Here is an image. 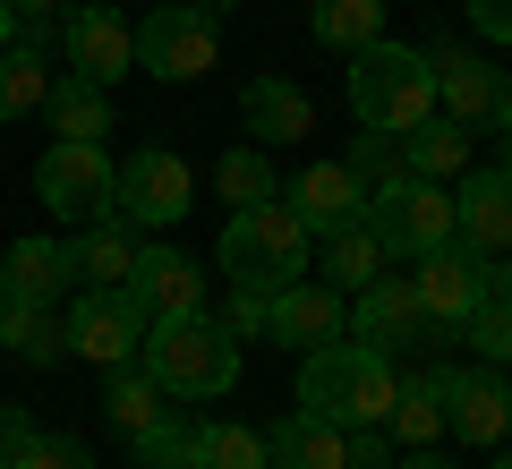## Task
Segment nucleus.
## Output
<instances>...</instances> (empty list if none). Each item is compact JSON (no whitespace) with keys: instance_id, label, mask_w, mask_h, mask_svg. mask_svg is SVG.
<instances>
[{"instance_id":"obj_1","label":"nucleus","mask_w":512,"mask_h":469,"mask_svg":"<svg viewBox=\"0 0 512 469\" xmlns=\"http://www.w3.org/2000/svg\"><path fill=\"white\" fill-rule=\"evenodd\" d=\"M393 393H402V376H393V359H376L367 342H325L299 359V410L325 418V427H384L393 418Z\"/></svg>"},{"instance_id":"obj_2","label":"nucleus","mask_w":512,"mask_h":469,"mask_svg":"<svg viewBox=\"0 0 512 469\" xmlns=\"http://www.w3.org/2000/svg\"><path fill=\"white\" fill-rule=\"evenodd\" d=\"M137 367H146L154 384H163L171 401H222L239 384V333L222 325V316H171V325H146V342H137Z\"/></svg>"},{"instance_id":"obj_3","label":"nucleus","mask_w":512,"mask_h":469,"mask_svg":"<svg viewBox=\"0 0 512 469\" xmlns=\"http://www.w3.org/2000/svg\"><path fill=\"white\" fill-rule=\"evenodd\" d=\"M350 111H359L367 137H410V128L436 111V69H427V52H410V43H359L350 52Z\"/></svg>"},{"instance_id":"obj_4","label":"nucleus","mask_w":512,"mask_h":469,"mask_svg":"<svg viewBox=\"0 0 512 469\" xmlns=\"http://www.w3.org/2000/svg\"><path fill=\"white\" fill-rule=\"evenodd\" d=\"M299 273H308V231H299V214L282 197L239 205V214L222 222V282H231V290L274 299V290H291Z\"/></svg>"},{"instance_id":"obj_5","label":"nucleus","mask_w":512,"mask_h":469,"mask_svg":"<svg viewBox=\"0 0 512 469\" xmlns=\"http://www.w3.org/2000/svg\"><path fill=\"white\" fill-rule=\"evenodd\" d=\"M367 231L384 239V256H427V248H444L453 239V197H444V180H384V188H367Z\"/></svg>"},{"instance_id":"obj_6","label":"nucleus","mask_w":512,"mask_h":469,"mask_svg":"<svg viewBox=\"0 0 512 469\" xmlns=\"http://www.w3.org/2000/svg\"><path fill=\"white\" fill-rule=\"evenodd\" d=\"M188 197H197V171L171 154V145H146V154H128L120 171H111V214L128 222V231H171V222L188 214Z\"/></svg>"},{"instance_id":"obj_7","label":"nucleus","mask_w":512,"mask_h":469,"mask_svg":"<svg viewBox=\"0 0 512 469\" xmlns=\"http://www.w3.org/2000/svg\"><path fill=\"white\" fill-rule=\"evenodd\" d=\"M350 316H342V333L350 342H367L376 359H410V350H436V316L419 307V290L402 282V273H376L367 290H350Z\"/></svg>"},{"instance_id":"obj_8","label":"nucleus","mask_w":512,"mask_h":469,"mask_svg":"<svg viewBox=\"0 0 512 469\" xmlns=\"http://www.w3.org/2000/svg\"><path fill=\"white\" fill-rule=\"evenodd\" d=\"M111 154L103 145H69V137H52L43 145V163H35V197H43V214L52 222H103L111 214Z\"/></svg>"},{"instance_id":"obj_9","label":"nucleus","mask_w":512,"mask_h":469,"mask_svg":"<svg viewBox=\"0 0 512 469\" xmlns=\"http://www.w3.org/2000/svg\"><path fill=\"white\" fill-rule=\"evenodd\" d=\"M214 52H222V35H214V18H205L197 0H171V9H154L137 26V69L163 77V86H197L214 69Z\"/></svg>"},{"instance_id":"obj_10","label":"nucleus","mask_w":512,"mask_h":469,"mask_svg":"<svg viewBox=\"0 0 512 469\" xmlns=\"http://www.w3.org/2000/svg\"><path fill=\"white\" fill-rule=\"evenodd\" d=\"M60 60H69V77H86V86L111 94L137 69V26L120 9H60Z\"/></svg>"},{"instance_id":"obj_11","label":"nucleus","mask_w":512,"mask_h":469,"mask_svg":"<svg viewBox=\"0 0 512 469\" xmlns=\"http://www.w3.org/2000/svg\"><path fill=\"white\" fill-rule=\"evenodd\" d=\"M60 333H69V359L128 367V359H137V342H146V316H137L128 290H77V307L60 316Z\"/></svg>"},{"instance_id":"obj_12","label":"nucleus","mask_w":512,"mask_h":469,"mask_svg":"<svg viewBox=\"0 0 512 469\" xmlns=\"http://www.w3.org/2000/svg\"><path fill=\"white\" fill-rule=\"evenodd\" d=\"M427 69H436V111H444V120H461V128H478V120H504V103H512V77L495 69V60L461 52V43H427Z\"/></svg>"},{"instance_id":"obj_13","label":"nucleus","mask_w":512,"mask_h":469,"mask_svg":"<svg viewBox=\"0 0 512 469\" xmlns=\"http://www.w3.org/2000/svg\"><path fill=\"white\" fill-rule=\"evenodd\" d=\"M342 316H350L342 290H333V282H308V273H299L291 290H274V299H265V342H282V350H299V359H308V350L342 342Z\"/></svg>"},{"instance_id":"obj_14","label":"nucleus","mask_w":512,"mask_h":469,"mask_svg":"<svg viewBox=\"0 0 512 469\" xmlns=\"http://www.w3.org/2000/svg\"><path fill=\"white\" fill-rule=\"evenodd\" d=\"M120 290L137 299L146 325H171V316H197L205 307V273H197V256H180V248H137Z\"/></svg>"},{"instance_id":"obj_15","label":"nucleus","mask_w":512,"mask_h":469,"mask_svg":"<svg viewBox=\"0 0 512 469\" xmlns=\"http://www.w3.org/2000/svg\"><path fill=\"white\" fill-rule=\"evenodd\" d=\"M410 290H419V307L436 316V333H453L461 316H470L478 299H487V256H470L461 239H444V248H427V256H410Z\"/></svg>"},{"instance_id":"obj_16","label":"nucleus","mask_w":512,"mask_h":469,"mask_svg":"<svg viewBox=\"0 0 512 469\" xmlns=\"http://www.w3.org/2000/svg\"><path fill=\"white\" fill-rule=\"evenodd\" d=\"M444 427L461 435V444H504L512 427V384L495 376V367H444Z\"/></svg>"},{"instance_id":"obj_17","label":"nucleus","mask_w":512,"mask_h":469,"mask_svg":"<svg viewBox=\"0 0 512 469\" xmlns=\"http://www.w3.org/2000/svg\"><path fill=\"white\" fill-rule=\"evenodd\" d=\"M282 205L299 214V231H308V239H333V231H350V222L367 214V180L350 163H308Z\"/></svg>"},{"instance_id":"obj_18","label":"nucleus","mask_w":512,"mask_h":469,"mask_svg":"<svg viewBox=\"0 0 512 469\" xmlns=\"http://www.w3.org/2000/svg\"><path fill=\"white\" fill-rule=\"evenodd\" d=\"M453 239H461L470 256H504V248H512V171H461Z\"/></svg>"},{"instance_id":"obj_19","label":"nucleus","mask_w":512,"mask_h":469,"mask_svg":"<svg viewBox=\"0 0 512 469\" xmlns=\"http://www.w3.org/2000/svg\"><path fill=\"white\" fill-rule=\"evenodd\" d=\"M239 128H248L265 154L274 145H299V137H316V103L291 86V77H256L248 94H239Z\"/></svg>"},{"instance_id":"obj_20","label":"nucleus","mask_w":512,"mask_h":469,"mask_svg":"<svg viewBox=\"0 0 512 469\" xmlns=\"http://www.w3.org/2000/svg\"><path fill=\"white\" fill-rule=\"evenodd\" d=\"M128 256H137V231H128L120 214L77 222V239H69V290H120L128 282Z\"/></svg>"},{"instance_id":"obj_21","label":"nucleus","mask_w":512,"mask_h":469,"mask_svg":"<svg viewBox=\"0 0 512 469\" xmlns=\"http://www.w3.org/2000/svg\"><path fill=\"white\" fill-rule=\"evenodd\" d=\"M265 469H350V435L308 418V410H291V418L265 427Z\"/></svg>"},{"instance_id":"obj_22","label":"nucleus","mask_w":512,"mask_h":469,"mask_svg":"<svg viewBox=\"0 0 512 469\" xmlns=\"http://www.w3.org/2000/svg\"><path fill=\"white\" fill-rule=\"evenodd\" d=\"M0 350H9V359H26V367H52V359H69V333H60V316H52L43 299L0 290Z\"/></svg>"},{"instance_id":"obj_23","label":"nucleus","mask_w":512,"mask_h":469,"mask_svg":"<svg viewBox=\"0 0 512 469\" xmlns=\"http://www.w3.org/2000/svg\"><path fill=\"white\" fill-rule=\"evenodd\" d=\"M402 171L410 180H461V171H470V128L444 120V111H427V120L402 137Z\"/></svg>"},{"instance_id":"obj_24","label":"nucleus","mask_w":512,"mask_h":469,"mask_svg":"<svg viewBox=\"0 0 512 469\" xmlns=\"http://www.w3.org/2000/svg\"><path fill=\"white\" fill-rule=\"evenodd\" d=\"M43 120H52V137H69V145H103L111 137V94L86 86V77H52Z\"/></svg>"},{"instance_id":"obj_25","label":"nucleus","mask_w":512,"mask_h":469,"mask_svg":"<svg viewBox=\"0 0 512 469\" xmlns=\"http://www.w3.org/2000/svg\"><path fill=\"white\" fill-rule=\"evenodd\" d=\"M0 290L52 307L60 290H69V239H18V248L0 256Z\"/></svg>"},{"instance_id":"obj_26","label":"nucleus","mask_w":512,"mask_h":469,"mask_svg":"<svg viewBox=\"0 0 512 469\" xmlns=\"http://www.w3.org/2000/svg\"><path fill=\"white\" fill-rule=\"evenodd\" d=\"M384 435H393V444H436L444 435V367H427V376H410L402 393H393V418H384Z\"/></svg>"},{"instance_id":"obj_27","label":"nucleus","mask_w":512,"mask_h":469,"mask_svg":"<svg viewBox=\"0 0 512 469\" xmlns=\"http://www.w3.org/2000/svg\"><path fill=\"white\" fill-rule=\"evenodd\" d=\"M163 401H171V393H163V384H154L137 359L111 367V384H103V410H111V427H120V435H137V427H154V418H171Z\"/></svg>"},{"instance_id":"obj_28","label":"nucleus","mask_w":512,"mask_h":469,"mask_svg":"<svg viewBox=\"0 0 512 469\" xmlns=\"http://www.w3.org/2000/svg\"><path fill=\"white\" fill-rule=\"evenodd\" d=\"M308 26L333 52H359V43L384 35V0H308Z\"/></svg>"},{"instance_id":"obj_29","label":"nucleus","mask_w":512,"mask_h":469,"mask_svg":"<svg viewBox=\"0 0 512 469\" xmlns=\"http://www.w3.org/2000/svg\"><path fill=\"white\" fill-rule=\"evenodd\" d=\"M325 273H333V290H342V299H350V290H367V282L384 273V239L367 231V222L333 231V239H325Z\"/></svg>"},{"instance_id":"obj_30","label":"nucleus","mask_w":512,"mask_h":469,"mask_svg":"<svg viewBox=\"0 0 512 469\" xmlns=\"http://www.w3.org/2000/svg\"><path fill=\"white\" fill-rule=\"evenodd\" d=\"M214 197L231 205V214H239V205L282 197V188H274V154H265V145H239V154H222V163H214Z\"/></svg>"},{"instance_id":"obj_31","label":"nucleus","mask_w":512,"mask_h":469,"mask_svg":"<svg viewBox=\"0 0 512 469\" xmlns=\"http://www.w3.org/2000/svg\"><path fill=\"white\" fill-rule=\"evenodd\" d=\"M43 94H52L43 52H26V43H0V120H26V111H43Z\"/></svg>"},{"instance_id":"obj_32","label":"nucleus","mask_w":512,"mask_h":469,"mask_svg":"<svg viewBox=\"0 0 512 469\" xmlns=\"http://www.w3.org/2000/svg\"><path fill=\"white\" fill-rule=\"evenodd\" d=\"M453 342H470L478 367H512V307L504 299H478L470 316L453 325Z\"/></svg>"},{"instance_id":"obj_33","label":"nucleus","mask_w":512,"mask_h":469,"mask_svg":"<svg viewBox=\"0 0 512 469\" xmlns=\"http://www.w3.org/2000/svg\"><path fill=\"white\" fill-rule=\"evenodd\" d=\"M197 469H265V435L231 427V418H205L197 427Z\"/></svg>"},{"instance_id":"obj_34","label":"nucleus","mask_w":512,"mask_h":469,"mask_svg":"<svg viewBox=\"0 0 512 469\" xmlns=\"http://www.w3.org/2000/svg\"><path fill=\"white\" fill-rule=\"evenodd\" d=\"M128 444H137V469H197V427L154 418V427H137Z\"/></svg>"},{"instance_id":"obj_35","label":"nucleus","mask_w":512,"mask_h":469,"mask_svg":"<svg viewBox=\"0 0 512 469\" xmlns=\"http://www.w3.org/2000/svg\"><path fill=\"white\" fill-rule=\"evenodd\" d=\"M350 171H359L367 188L402 180V137H359V154H350Z\"/></svg>"},{"instance_id":"obj_36","label":"nucleus","mask_w":512,"mask_h":469,"mask_svg":"<svg viewBox=\"0 0 512 469\" xmlns=\"http://www.w3.org/2000/svg\"><path fill=\"white\" fill-rule=\"evenodd\" d=\"M18 469H94V461H86V444H77V435H35V452H26Z\"/></svg>"},{"instance_id":"obj_37","label":"nucleus","mask_w":512,"mask_h":469,"mask_svg":"<svg viewBox=\"0 0 512 469\" xmlns=\"http://www.w3.org/2000/svg\"><path fill=\"white\" fill-rule=\"evenodd\" d=\"M350 469H393V435L384 427H350Z\"/></svg>"},{"instance_id":"obj_38","label":"nucleus","mask_w":512,"mask_h":469,"mask_svg":"<svg viewBox=\"0 0 512 469\" xmlns=\"http://www.w3.org/2000/svg\"><path fill=\"white\" fill-rule=\"evenodd\" d=\"M35 418H26V410H0V461H26V452H35Z\"/></svg>"},{"instance_id":"obj_39","label":"nucleus","mask_w":512,"mask_h":469,"mask_svg":"<svg viewBox=\"0 0 512 469\" xmlns=\"http://www.w3.org/2000/svg\"><path fill=\"white\" fill-rule=\"evenodd\" d=\"M470 26H478L487 43H504V52H512V0H470Z\"/></svg>"},{"instance_id":"obj_40","label":"nucleus","mask_w":512,"mask_h":469,"mask_svg":"<svg viewBox=\"0 0 512 469\" xmlns=\"http://www.w3.org/2000/svg\"><path fill=\"white\" fill-rule=\"evenodd\" d=\"M222 325H231L239 342H256V333H265V299H256V290H231V316H222Z\"/></svg>"},{"instance_id":"obj_41","label":"nucleus","mask_w":512,"mask_h":469,"mask_svg":"<svg viewBox=\"0 0 512 469\" xmlns=\"http://www.w3.org/2000/svg\"><path fill=\"white\" fill-rule=\"evenodd\" d=\"M487 299H504V307H512V248H504V256H487Z\"/></svg>"},{"instance_id":"obj_42","label":"nucleus","mask_w":512,"mask_h":469,"mask_svg":"<svg viewBox=\"0 0 512 469\" xmlns=\"http://www.w3.org/2000/svg\"><path fill=\"white\" fill-rule=\"evenodd\" d=\"M393 469H453V461H444L436 444H419V452H410V461H393Z\"/></svg>"},{"instance_id":"obj_43","label":"nucleus","mask_w":512,"mask_h":469,"mask_svg":"<svg viewBox=\"0 0 512 469\" xmlns=\"http://www.w3.org/2000/svg\"><path fill=\"white\" fill-rule=\"evenodd\" d=\"M18 18H60V0H9Z\"/></svg>"},{"instance_id":"obj_44","label":"nucleus","mask_w":512,"mask_h":469,"mask_svg":"<svg viewBox=\"0 0 512 469\" xmlns=\"http://www.w3.org/2000/svg\"><path fill=\"white\" fill-rule=\"evenodd\" d=\"M0 43H18V9L9 0H0Z\"/></svg>"},{"instance_id":"obj_45","label":"nucleus","mask_w":512,"mask_h":469,"mask_svg":"<svg viewBox=\"0 0 512 469\" xmlns=\"http://www.w3.org/2000/svg\"><path fill=\"white\" fill-rule=\"evenodd\" d=\"M197 9H205V18H222V9H231V0H197Z\"/></svg>"},{"instance_id":"obj_46","label":"nucleus","mask_w":512,"mask_h":469,"mask_svg":"<svg viewBox=\"0 0 512 469\" xmlns=\"http://www.w3.org/2000/svg\"><path fill=\"white\" fill-rule=\"evenodd\" d=\"M487 469H512V452H495V461H487Z\"/></svg>"},{"instance_id":"obj_47","label":"nucleus","mask_w":512,"mask_h":469,"mask_svg":"<svg viewBox=\"0 0 512 469\" xmlns=\"http://www.w3.org/2000/svg\"><path fill=\"white\" fill-rule=\"evenodd\" d=\"M0 469H18V461H0Z\"/></svg>"}]
</instances>
